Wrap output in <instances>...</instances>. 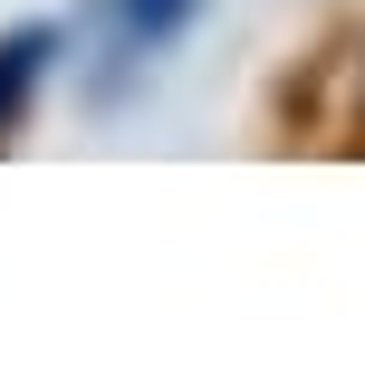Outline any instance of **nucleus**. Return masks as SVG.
<instances>
[{"label": "nucleus", "instance_id": "2", "mask_svg": "<svg viewBox=\"0 0 365 365\" xmlns=\"http://www.w3.org/2000/svg\"><path fill=\"white\" fill-rule=\"evenodd\" d=\"M106 19H115V48H164V38L192 19V0H106Z\"/></svg>", "mask_w": 365, "mask_h": 365}, {"label": "nucleus", "instance_id": "1", "mask_svg": "<svg viewBox=\"0 0 365 365\" xmlns=\"http://www.w3.org/2000/svg\"><path fill=\"white\" fill-rule=\"evenodd\" d=\"M58 48H68V29H48V19H19V29H0V135L29 115L38 77L58 68Z\"/></svg>", "mask_w": 365, "mask_h": 365}]
</instances>
